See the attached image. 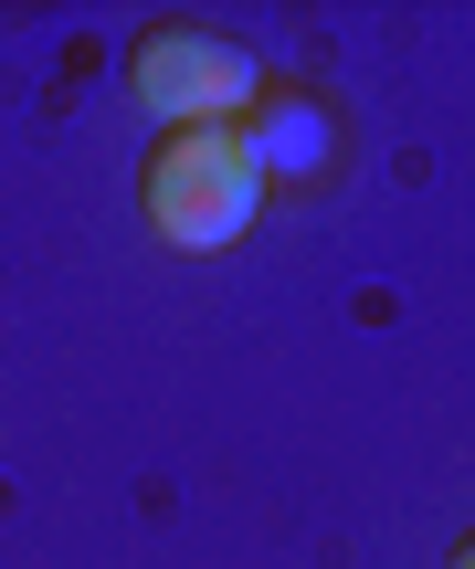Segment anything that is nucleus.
Returning a JSON list of instances; mask_svg holds the SVG:
<instances>
[{"label": "nucleus", "mask_w": 475, "mask_h": 569, "mask_svg": "<svg viewBox=\"0 0 475 569\" xmlns=\"http://www.w3.org/2000/svg\"><path fill=\"white\" fill-rule=\"evenodd\" d=\"M455 569H475V538H465V549H455Z\"/></svg>", "instance_id": "obj_4"}, {"label": "nucleus", "mask_w": 475, "mask_h": 569, "mask_svg": "<svg viewBox=\"0 0 475 569\" xmlns=\"http://www.w3.org/2000/svg\"><path fill=\"white\" fill-rule=\"evenodd\" d=\"M138 211L169 253H222L254 232L265 211V180L244 159V127H159L138 169Z\"/></svg>", "instance_id": "obj_1"}, {"label": "nucleus", "mask_w": 475, "mask_h": 569, "mask_svg": "<svg viewBox=\"0 0 475 569\" xmlns=\"http://www.w3.org/2000/svg\"><path fill=\"white\" fill-rule=\"evenodd\" d=\"M127 96L159 127H232L265 96V63H254V42H232L222 21H148V32L127 42Z\"/></svg>", "instance_id": "obj_2"}, {"label": "nucleus", "mask_w": 475, "mask_h": 569, "mask_svg": "<svg viewBox=\"0 0 475 569\" xmlns=\"http://www.w3.org/2000/svg\"><path fill=\"white\" fill-rule=\"evenodd\" d=\"M232 127H244L254 180H275V190L328 180V159H338V106H328V96H307V84H265V96H254Z\"/></svg>", "instance_id": "obj_3"}]
</instances>
